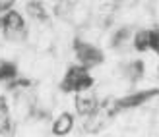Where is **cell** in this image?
I'll return each instance as SVG.
<instances>
[{
	"instance_id": "6da1fadb",
	"label": "cell",
	"mask_w": 159,
	"mask_h": 137,
	"mask_svg": "<svg viewBox=\"0 0 159 137\" xmlns=\"http://www.w3.org/2000/svg\"><path fill=\"white\" fill-rule=\"evenodd\" d=\"M93 87V77L91 71L84 68L82 64H74L66 70L64 77L60 81V91L62 93H82V91H89Z\"/></svg>"
},
{
	"instance_id": "7a4b0ae2",
	"label": "cell",
	"mask_w": 159,
	"mask_h": 137,
	"mask_svg": "<svg viewBox=\"0 0 159 137\" xmlns=\"http://www.w3.org/2000/svg\"><path fill=\"white\" fill-rule=\"evenodd\" d=\"M2 35L12 43H21L27 39V25H25V18L18 12V10H8L2 15Z\"/></svg>"
},
{
	"instance_id": "3957f363",
	"label": "cell",
	"mask_w": 159,
	"mask_h": 137,
	"mask_svg": "<svg viewBox=\"0 0 159 137\" xmlns=\"http://www.w3.org/2000/svg\"><path fill=\"white\" fill-rule=\"evenodd\" d=\"M72 46H74L78 62L82 64L84 68H87V70H91L95 66H101V64L105 62V54H103V50L99 46L91 45V43H85V41H82V39H74Z\"/></svg>"
},
{
	"instance_id": "277c9868",
	"label": "cell",
	"mask_w": 159,
	"mask_h": 137,
	"mask_svg": "<svg viewBox=\"0 0 159 137\" xmlns=\"http://www.w3.org/2000/svg\"><path fill=\"white\" fill-rule=\"evenodd\" d=\"M159 96V89H146V91H138V93H130L122 96V99H115V110H130V108H140L152 99Z\"/></svg>"
},
{
	"instance_id": "5b68a950",
	"label": "cell",
	"mask_w": 159,
	"mask_h": 137,
	"mask_svg": "<svg viewBox=\"0 0 159 137\" xmlns=\"http://www.w3.org/2000/svg\"><path fill=\"white\" fill-rule=\"evenodd\" d=\"M74 104H76V112H78V114L87 118V116H91L93 112L97 110L99 101H97V96H95V95L87 93V91H82V93H76Z\"/></svg>"
},
{
	"instance_id": "8992f818",
	"label": "cell",
	"mask_w": 159,
	"mask_h": 137,
	"mask_svg": "<svg viewBox=\"0 0 159 137\" xmlns=\"http://www.w3.org/2000/svg\"><path fill=\"white\" fill-rule=\"evenodd\" d=\"M72 130H74V116L70 114V112H60V114L52 120V126H51L52 135L66 137Z\"/></svg>"
},
{
	"instance_id": "52a82bcc",
	"label": "cell",
	"mask_w": 159,
	"mask_h": 137,
	"mask_svg": "<svg viewBox=\"0 0 159 137\" xmlns=\"http://www.w3.org/2000/svg\"><path fill=\"white\" fill-rule=\"evenodd\" d=\"M12 130V114H10V104L4 95H0V135L10 133Z\"/></svg>"
},
{
	"instance_id": "ba28073f",
	"label": "cell",
	"mask_w": 159,
	"mask_h": 137,
	"mask_svg": "<svg viewBox=\"0 0 159 137\" xmlns=\"http://www.w3.org/2000/svg\"><path fill=\"white\" fill-rule=\"evenodd\" d=\"M25 10L29 14V18H33L35 21H41V23L49 21V14H47V8L41 0H29L25 4Z\"/></svg>"
},
{
	"instance_id": "9c48e42d",
	"label": "cell",
	"mask_w": 159,
	"mask_h": 137,
	"mask_svg": "<svg viewBox=\"0 0 159 137\" xmlns=\"http://www.w3.org/2000/svg\"><path fill=\"white\" fill-rule=\"evenodd\" d=\"M124 71H126V75H128V79L130 81H140L142 77H144V74H146V64L142 62V60H132L128 66L124 68Z\"/></svg>"
},
{
	"instance_id": "30bf717a",
	"label": "cell",
	"mask_w": 159,
	"mask_h": 137,
	"mask_svg": "<svg viewBox=\"0 0 159 137\" xmlns=\"http://www.w3.org/2000/svg\"><path fill=\"white\" fill-rule=\"evenodd\" d=\"M16 77L20 75H18V66L14 62H8V60L0 62V83H10Z\"/></svg>"
},
{
	"instance_id": "8fae6325",
	"label": "cell",
	"mask_w": 159,
	"mask_h": 137,
	"mask_svg": "<svg viewBox=\"0 0 159 137\" xmlns=\"http://www.w3.org/2000/svg\"><path fill=\"white\" fill-rule=\"evenodd\" d=\"M134 48L138 52L149 50V29H140L136 37H134Z\"/></svg>"
},
{
	"instance_id": "7c38bea8",
	"label": "cell",
	"mask_w": 159,
	"mask_h": 137,
	"mask_svg": "<svg viewBox=\"0 0 159 137\" xmlns=\"http://www.w3.org/2000/svg\"><path fill=\"white\" fill-rule=\"evenodd\" d=\"M128 37H130V29H128V27H122V29H118L116 33H115V37H113V39H111V45L116 48L120 43H124Z\"/></svg>"
},
{
	"instance_id": "4fadbf2b",
	"label": "cell",
	"mask_w": 159,
	"mask_h": 137,
	"mask_svg": "<svg viewBox=\"0 0 159 137\" xmlns=\"http://www.w3.org/2000/svg\"><path fill=\"white\" fill-rule=\"evenodd\" d=\"M149 48L159 56V27L149 29Z\"/></svg>"
},
{
	"instance_id": "5bb4252c",
	"label": "cell",
	"mask_w": 159,
	"mask_h": 137,
	"mask_svg": "<svg viewBox=\"0 0 159 137\" xmlns=\"http://www.w3.org/2000/svg\"><path fill=\"white\" fill-rule=\"evenodd\" d=\"M14 2H16V0H0V14L12 10V8H14Z\"/></svg>"
},
{
	"instance_id": "9a60e30c",
	"label": "cell",
	"mask_w": 159,
	"mask_h": 137,
	"mask_svg": "<svg viewBox=\"0 0 159 137\" xmlns=\"http://www.w3.org/2000/svg\"><path fill=\"white\" fill-rule=\"evenodd\" d=\"M157 74H159V70H157Z\"/></svg>"
}]
</instances>
